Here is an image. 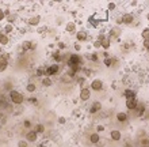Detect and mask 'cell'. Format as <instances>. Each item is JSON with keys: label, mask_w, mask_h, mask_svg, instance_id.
<instances>
[{"label": "cell", "mask_w": 149, "mask_h": 147, "mask_svg": "<svg viewBox=\"0 0 149 147\" xmlns=\"http://www.w3.org/2000/svg\"><path fill=\"white\" fill-rule=\"evenodd\" d=\"M10 98H11V101L14 102V104H16V105H19V104H22L23 102V95L19 93V91H16V90H12L10 93Z\"/></svg>", "instance_id": "obj_1"}, {"label": "cell", "mask_w": 149, "mask_h": 147, "mask_svg": "<svg viewBox=\"0 0 149 147\" xmlns=\"http://www.w3.org/2000/svg\"><path fill=\"white\" fill-rule=\"evenodd\" d=\"M80 63H82V56L80 55H72V56H69V61H68V65L69 67L80 65Z\"/></svg>", "instance_id": "obj_2"}, {"label": "cell", "mask_w": 149, "mask_h": 147, "mask_svg": "<svg viewBox=\"0 0 149 147\" xmlns=\"http://www.w3.org/2000/svg\"><path fill=\"white\" fill-rule=\"evenodd\" d=\"M58 71H60V65H58V64H51L50 67H47V68L45 69V74L50 76V75H57Z\"/></svg>", "instance_id": "obj_3"}, {"label": "cell", "mask_w": 149, "mask_h": 147, "mask_svg": "<svg viewBox=\"0 0 149 147\" xmlns=\"http://www.w3.org/2000/svg\"><path fill=\"white\" fill-rule=\"evenodd\" d=\"M91 98V90L84 87V89L80 90V100L82 101H88Z\"/></svg>", "instance_id": "obj_4"}, {"label": "cell", "mask_w": 149, "mask_h": 147, "mask_svg": "<svg viewBox=\"0 0 149 147\" xmlns=\"http://www.w3.org/2000/svg\"><path fill=\"white\" fill-rule=\"evenodd\" d=\"M137 104H138V101H137L136 97L134 98H126V108L129 110H134L136 106H137Z\"/></svg>", "instance_id": "obj_5"}, {"label": "cell", "mask_w": 149, "mask_h": 147, "mask_svg": "<svg viewBox=\"0 0 149 147\" xmlns=\"http://www.w3.org/2000/svg\"><path fill=\"white\" fill-rule=\"evenodd\" d=\"M99 41H100V45H102L103 49H108L110 48V38L107 36H99Z\"/></svg>", "instance_id": "obj_6"}, {"label": "cell", "mask_w": 149, "mask_h": 147, "mask_svg": "<svg viewBox=\"0 0 149 147\" xmlns=\"http://www.w3.org/2000/svg\"><path fill=\"white\" fill-rule=\"evenodd\" d=\"M91 89H92L94 91H100V90L103 89V82L100 80V79H95V80H92Z\"/></svg>", "instance_id": "obj_7"}, {"label": "cell", "mask_w": 149, "mask_h": 147, "mask_svg": "<svg viewBox=\"0 0 149 147\" xmlns=\"http://www.w3.org/2000/svg\"><path fill=\"white\" fill-rule=\"evenodd\" d=\"M121 19H122V23H125V25H132L134 21V15L133 14H125V15L121 16Z\"/></svg>", "instance_id": "obj_8"}, {"label": "cell", "mask_w": 149, "mask_h": 147, "mask_svg": "<svg viewBox=\"0 0 149 147\" xmlns=\"http://www.w3.org/2000/svg\"><path fill=\"white\" fill-rule=\"evenodd\" d=\"M134 113L137 115V117L144 116V113H145V105H144V104H137L136 109H134Z\"/></svg>", "instance_id": "obj_9"}, {"label": "cell", "mask_w": 149, "mask_h": 147, "mask_svg": "<svg viewBox=\"0 0 149 147\" xmlns=\"http://www.w3.org/2000/svg\"><path fill=\"white\" fill-rule=\"evenodd\" d=\"M7 57H8V56H0V72H3V71L7 68V65H8Z\"/></svg>", "instance_id": "obj_10"}, {"label": "cell", "mask_w": 149, "mask_h": 147, "mask_svg": "<svg viewBox=\"0 0 149 147\" xmlns=\"http://www.w3.org/2000/svg\"><path fill=\"white\" fill-rule=\"evenodd\" d=\"M121 32H122V30H121L119 27H113V29L110 30V33H108V36H107V37L110 38V40H111L113 37H118L119 34H121Z\"/></svg>", "instance_id": "obj_11"}, {"label": "cell", "mask_w": 149, "mask_h": 147, "mask_svg": "<svg viewBox=\"0 0 149 147\" xmlns=\"http://www.w3.org/2000/svg\"><path fill=\"white\" fill-rule=\"evenodd\" d=\"M102 109V104L100 102H94L92 106H91V109H90V113H98L99 110Z\"/></svg>", "instance_id": "obj_12"}, {"label": "cell", "mask_w": 149, "mask_h": 147, "mask_svg": "<svg viewBox=\"0 0 149 147\" xmlns=\"http://www.w3.org/2000/svg\"><path fill=\"white\" fill-rule=\"evenodd\" d=\"M37 138H38V134L34 131H30L27 135H26V139H27V142H35Z\"/></svg>", "instance_id": "obj_13"}, {"label": "cell", "mask_w": 149, "mask_h": 147, "mask_svg": "<svg viewBox=\"0 0 149 147\" xmlns=\"http://www.w3.org/2000/svg\"><path fill=\"white\" fill-rule=\"evenodd\" d=\"M110 136H111V139H113V140L118 142L119 139L122 138V134H121L119 131H117V129H113V131H111V134H110Z\"/></svg>", "instance_id": "obj_14"}, {"label": "cell", "mask_w": 149, "mask_h": 147, "mask_svg": "<svg viewBox=\"0 0 149 147\" xmlns=\"http://www.w3.org/2000/svg\"><path fill=\"white\" fill-rule=\"evenodd\" d=\"M76 37H77V41H87L88 34H87V32H84V30H80V32L76 34Z\"/></svg>", "instance_id": "obj_15"}, {"label": "cell", "mask_w": 149, "mask_h": 147, "mask_svg": "<svg viewBox=\"0 0 149 147\" xmlns=\"http://www.w3.org/2000/svg\"><path fill=\"white\" fill-rule=\"evenodd\" d=\"M124 95L126 97V98H134V97H136V91L132 90V89H126L124 91Z\"/></svg>", "instance_id": "obj_16"}, {"label": "cell", "mask_w": 149, "mask_h": 147, "mask_svg": "<svg viewBox=\"0 0 149 147\" xmlns=\"http://www.w3.org/2000/svg\"><path fill=\"white\" fill-rule=\"evenodd\" d=\"M99 21H100V19H99V18H96V16H90V18H88V22L92 25V27H98Z\"/></svg>", "instance_id": "obj_17"}, {"label": "cell", "mask_w": 149, "mask_h": 147, "mask_svg": "<svg viewBox=\"0 0 149 147\" xmlns=\"http://www.w3.org/2000/svg\"><path fill=\"white\" fill-rule=\"evenodd\" d=\"M117 120L121 121V123L126 121L128 120V113H125V112H119L118 115H117Z\"/></svg>", "instance_id": "obj_18"}, {"label": "cell", "mask_w": 149, "mask_h": 147, "mask_svg": "<svg viewBox=\"0 0 149 147\" xmlns=\"http://www.w3.org/2000/svg\"><path fill=\"white\" fill-rule=\"evenodd\" d=\"M100 136H99V134H91V136H90V142L91 143H98Z\"/></svg>", "instance_id": "obj_19"}, {"label": "cell", "mask_w": 149, "mask_h": 147, "mask_svg": "<svg viewBox=\"0 0 149 147\" xmlns=\"http://www.w3.org/2000/svg\"><path fill=\"white\" fill-rule=\"evenodd\" d=\"M0 44L1 45H7L8 44V37L3 34V33H0Z\"/></svg>", "instance_id": "obj_20"}, {"label": "cell", "mask_w": 149, "mask_h": 147, "mask_svg": "<svg viewBox=\"0 0 149 147\" xmlns=\"http://www.w3.org/2000/svg\"><path fill=\"white\" fill-rule=\"evenodd\" d=\"M141 36H142L144 40H148L149 41V27H145L144 30H142V33H141Z\"/></svg>", "instance_id": "obj_21"}, {"label": "cell", "mask_w": 149, "mask_h": 147, "mask_svg": "<svg viewBox=\"0 0 149 147\" xmlns=\"http://www.w3.org/2000/svg\"><path fill=\"white\" fill-rule=\"evenodd\" d=\"M29 23H30V25H33V26L38 25V23H39V16H34V18H31L30 21H29Z\"/></svg>", "instance_id": "obj_22"}, {"label": "cell", "mask_w": 149, "mask_h": 147, "mask_svg": "<svg viewBox=\"0 0 149 147\" xmlns=\"http://www.w3.org/2000/svg\"><path fill=\"white\" fill-rule=\"evenodd\" d=\"M75 23H73V22H69V23H68L67 25V32H69V33H72V32H75Z\"/></svg>", "instance_id": "obj_23"}, {"label": "cell", "mask_w": 149, "mask_h": 147, "mask_svg": "<svg viewBox=\"0 0 149 147\" xmlns=\"http://www.w3.org/2000/svg\"><path fill=\"white\" fill-rule=\"evenodd\" d=\"M26 90H27L29 93L35 91V84H34V83H29V84H27V87H26Z\"/></svg>", "instance_id": "obj_24"}, {"label": "cell", "mask_w": 149, "mask_h": 147, "mask_svg": "<svg viewBox=\"0 0 149 147\" xmlns=\"http://www.w3.org/2000/svg\"><path fill=\"white\" fill-rule=\"evenodd\" d=\"M45 131V128H43V125L42 124H38V125H35V129H34V132H37V134H41V132Z\"/></svg>", "instance_id": "obj_25"}, {"label": "cell", "mask_w": 149, "mask_h": 147, "mask_svg": "<svg viewBox=\"0 0 149 147\" xmlns=\"http://www.w3.org/2000/svg\"><path fill=\"white\" fill-rule=\"evenodd\" d=\"M34 47L31 42H29V41H26V42H23V49L25 51H29V49H31V48Z\"/></svg>", "instance_id": "obj_26"}, {"label": "cell", "mask_w": 149, "mask_h": 147, "mask_svg": "<svg viewBox=\"0 0 149 147\" xmlns=\"http://www.w3.org/2000/svg\"><path fill=\"white\" fill-rule=\"evenodd\" d=\"M42 83H43V86H50L51 84V80L49 78H45L43 80H42Z\"/></svg>", "instance_id": "obj_27"}, {"label": "cell", "mask_w": 149, "mask_h": 147, "mask_svg": "<svg viewBox=\"0 0 149 147\" xmlns=\"http://www.w3.org/2000/svg\"><path fill=\"white\" fill-rule=\"evenodd\" d=\"M53 57L56 59L57 61H60V60H61V56H60V51H57V52H54V55H53Z\"/></svg>", "instance_id": "obj_28"}, {"label": "cell", "mask_w": 149, "mask_h": 147, "mask_svg": "<svg viewBox=\"0 0 149 147\" xmlns=\"http://www.w3.org/2000/svg\"><path fill=\"white\" fill-rule=\"evenodd\" d=\"M4 29H5V33H11V32H12V25H11V23H8V25H7Z\"/></svg>", "instance_id": "obj_29"}, {"label": "cell", "mask_w": 149, "mask_h": 147, "mask_svg": "<svg viewBox=\"0 0 149 147\" xmlns=\"http://www.w3.org/2000/svg\"><path fill=\"white\" fill-rule=\"evenodd\" d=\"M94 47L96 48V49H98V48H102V45H100V41H99V40H96V41L94 42Z\"/></svg>", "instance_id": "obj_30"}, {"label": "cell", "mask_w": 149, "mask_h": 147, "mask_svg": "<svg viewBox=\"0 0 149 147\" xmlns=\"http://www.w3.org/2000/svg\"><path fill=\"white\" fill-rule=\"evenodd\" d=\"M43 74H45V69H43V68H38V71H37V75H38V76H41V75H43Z\"/></svg>", "instance_id": "obj_31"}, {"label": "cell", "mask_w": 149, "mask_h": 147, "mask_svg": "<svg viewBox=\"0 0 149 147\" xmlns=\"http://www.w3.org/2000/svg\"><path fill=\"white\" fill-rule=\"evenodd\" d=\"M111 61H113L111 59H104V64H106L107 67H110V65H111Z\"/></svg>", "instance_id": "obj_32"}, {"label": "cell", "mask_w": 149, "mask_h": 147, "mask_svg": "<svg viewBox=\"0 0 149 147\" xmlns=\"http://www.w3.org/2000/svg\"><path fill=\"white\" fill-rule=\"evenodd\" d=\"M115 7H117V5H115V3H110V4H108V10H114Z\"/></svg>", "instance_id": "obj_33"}, {"label": "cell", "mask_w": 149, "mask_h": 147, "mask_svg": "<svg viewBox=\"0 0 149 147\" xmlns=\"http://www.w3.org/2000/svg\"><path fill=\"white\" fill-rule=\"evenodd\" d=\"M3 19H4V11L0 8V21H3Z\"/></svg>", "instance_id": "obj_34"}, {"label": "cell", "mask_w": 149, "mask_h": 147, "mask_svg": "<svg viewBox=\"0 0 149 147\" xmlns=\"http://www.w3.org/2000/svg\"><path fill=\"white\" fill-rule=\"evenodd\" d=\"M14 19H16V18H15V15H11L10 18H8V22H12V21H14Z\"/></svg>", "instance_id": "obj_35"}, {"label": "cell", "mask_w": 149, "mask_h": 147, "mask_svg": "<svg viewBox=\"0 0 149 147\" xmlns=\"http://www.w3.org/2000/svg\"><path fill=\"white\" fill-rule=\"evenodd\" d=\"M91 59H92L94 61H96V60H98V56H96V55H92V56H91Z\"/></svg>", "instance_id": "obj_36"}, {"label": "cell", "mask_w": 149, "mask_h": 147, "mask_svg": "<svg viewBox=\"0 0 149 147\" xmlns=\"http://www.w3.org/2000/svg\"><path fill=\"white\" fill-rule=\"evenodd\" d=\"M75 48H76V51H80V44H75Z\"/></svg>", "instance_id": "obj_37"}, {"label": "cell", "mask_w": 149, "mask_h": 147, "mask_svg": "<svg viewBox=\"0 0 149 147\" xmlns=\"http://www.w3.org/2000/svg\"><path fill=\"white\" fill-rule=\"evenodd\" d=\"M19 147H26V142H21L19 143Z\"/></svg>", "instance_id": "obj_38"}, {"label": "cell", "mask_w": 149, "mask_h": 147, "mask_svg": "<svg viewBox=\"0 0 149 147\" xmlns=\"http://www.w3.org/2000/svg\"><path fill=\"white\" fill-rule=\"evenodd\" d=\"M103 129H104V127H102V125L98 127V131H103Z\"/></svg>", "instance_id": "obj_39"}, {"label": "cell", "mask_w": 149, "mask_h": 147, "mask_svg": "<svg viewBox=\"0 0 149 147\" xmlns=\"http://www.w3.org/2000/svg\"><path fill=\"white\" fill-rule=\"evenodd\" d=\"M146 19H148V21H149V12H148V14H146Z\"/></svg>", "instance_id": "obj_40"}, {"label": "cell", "mask_w": 149, "mask_h": 147, "mask_svg": "<svg viewBox=\"0 0 149 147\" xmlns=\"http://www.w3.org/2000/svg\"><path fill=\"white\" fill-rule=\"evenodd\" d=\"M0 53H1V48H0Z\"/></svg>", "instance_id": "obj_41"}, {"label": "cell", "mask_w": 149, "mask_h": 147, "mask_svg": "<svg viewBox=\"0 0 149 147\" xmlns=\"http://www.w3.org/2000/svg\"><path fill=\"white\" fill-rule=\"evenodd\" d=\"M146 142H148V143H149V139H148V140H146Z\"/></svg>", "instance_id": "obj_42"}]
</instances>
